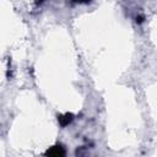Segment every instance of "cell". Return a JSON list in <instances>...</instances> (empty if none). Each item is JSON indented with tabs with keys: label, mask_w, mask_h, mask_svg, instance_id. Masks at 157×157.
I'll return each mask as SVG.
<instances>
[{
	"label": "cell",
	"mask_w": 157,
	"mask_h": 157,
	"mask_svg": "<svg viewBox=\"0 0 157 157\" xmlns=\"http://www.w3.org/2000/svg\"><path fill=\"white\" fill-rule=\"evenodd\" d=\"M75 2H78V4H87V2H90L91 0H74Z\"/></svg>",
	"instance_id": "3957f363"
},
{
	"label": "cell",
	"mask_w": 157,
	"mask_h": 157,
	"mask_svg": "<svg viewBox=\"0 0 157 157\" xmlns=\"http://www.w3.org/2000/svg\"><path fill=\"white\" fill-rule=\"evenodd\" d=\"M47 155H49V156H64L65 155V151H64V148L60 146V145H56V146H53L50 150H48L47 151Z\"/></svg>",
	"instance_id": "6da1fadb"
},
{
	"label": "cell",
	"mask_w": 157,
	"mask_h": 157,
	"mask_svg": "<svg viewBox=\"0 0 157 157\" xmlns=\"http://www.w3.org/2000/svg\"><path fill=\"white\" fill-rule=\"evenodd\" d=\"M59 123L63 125V126H65V125H67L71 120H72V114H65V115H60L59 118Z\"/></svg>",
	"instance_id": "7a4b0ae2"
}]
</instances>
